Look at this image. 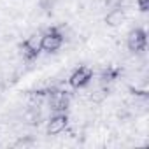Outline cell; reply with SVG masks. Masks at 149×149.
<instances>
[{
	"instance_id": "cell-5",
	"label": "cell",
	"mask_w": 149,
	"mask_h": 149,
	"mask_svg": "<svg viewBox=\"0 0 149 149\" xmlns=\"http://www.w3.org/2000/svg\"><path fill=\"white\" fill-rule=\"evenodd\" d=\"M68 125H70V118L67 112H53L47 118L46 133L47 135H61L63 132H67Z\"/></svg>"
},
{
	"instance_id": "cell-3",
	"label": "cell",
	"mask_w": 149,
	"mask_h": 149,
	"mask_svg": "<svg viewBox=\"0 0 149 149\" xmlns=\"http://www.w3.org/2000/svg\"><path fill=\"white\" fill-rule=\"evenodd\" d=\"M63 37L58 30V26H49L47 30L42 32V51L46 54H54L61 49L63 46Z\"/></svg>"
},
{
	"instance_id": "cell-4",
	"label": "cell",
	"mask_w": 149,
	"mask_h": 149,
	"mask_svg": "<svg viewBox=\"0 0 149 149\" xmlns=\"http://www.w3.org/2000/svg\"><path fill=\"white\" fill-rule=\"evenodd\" d=\"M125 42H126V49L130 53H144L146 51V46H147V37H146V30L144 28H139V26H133L128 30L126 37H125Z\"/></svg>"
},
{
	"instance_id": "cell-1",
	"label": "cell",
	"mask_w": 149,
	"mask_h": 149,
	"mask_svg": "<svg viewBox=\"0 0 149 149\" xmlns=\"http://www.w3.org/2000/svg\"><path fill=\"white\" fill-rule=\"evenodd\" d=\"M19 51H21V56L25 58V61L37 60L39 54L42 53V32L28 33L23 39V42L19 44Z\"/></svg>"
},
{
	"instance_id": "cell-7",
	"label": "cell",
	"mask_w": 149,
	"mask_h": 149,
	"mask_svg": "<svg viewBox=\"0 0 149 149\" xmlns=\"http://www.w3.org/2000/svg\"><path fill=\"white\" fill-rule=\"evenodd\" d=\"M135 6L140 13H147L149 9V0H135Z\"/></svg>"
},
{
	"instance_id": "cell-6",
	"label": "cell",
	"mask_w": 149,
	"mask_h": 149,
	"mask_svg": "<svg viewBox=\"0 0 149 149\" xmlns=\"http://www.w3.org/2000/svg\"><path fill=\"white\" fill-rule=\"evenodd\" d=\"M126 19H128L126 11H125L121 6H112V7L105 13V16H104V23H105L107 26H111V28L121 26Z\"/></svg>"
},
{
	"instance_id": "cell-2",
	"label": "cell",
	"mask_w": 149,
	"mask_h": 149,
	"mask_svg": "<svg viewBox=\"0 0 149 149\" xmlns=\"http://www.w3.org/2000/svg\"><path fill=\"white\" fill-rule=\"evenodd\" d=\"M93 68L90 65H77L74 68L68 77H67V83L72 90H79V88H86L91 81H93Z\"/></svg>"
}]
</instances>
